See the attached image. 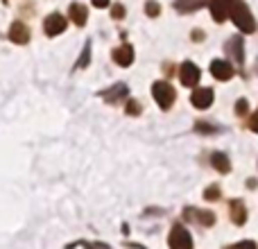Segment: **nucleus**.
<instances>
[{
  "instance_id": "13",
  "label": "nucleus",
  "mask_w": 258,
  "mask_h": 249,
  "mask_svg": "<svg viewBox=\"0 0 258 249\" xmlns=\"http://www.w3.org/2000/svg\"><path fill=\"white\" fill-rule=\"evenodd\" d=\"M102 95L107 102H111V104H116V102H120V100H127V95H129V89L125 84H116V86H111L109 91H102Z\"/></svg>"
},
{
  "instance_id": "28",
  "label": "nucleus",
  "mask_w": 258,
  "mask_h": 249,
  "mask_svg": "<svg viewBox=\"0 0 258 249\" xmlns=\"http://www.w3.org/2000/svg\"><path fill=\"white\" fill-rule=\"evenodd\" d=\"M192 41H204V32L195 30V32H192Z\"/></svg>"
},
{
  "instance_id": "2",
  "label": "nucleus",
  "mask_w": 258,
  "mask_h": 249,
  "mask_svg": "<svg viewBox=\"0 0 258 249\" xmlns=\"http://www.w3.org/2000/svg\"><path fill=\"white\" fill-rule=\"evenodd\" d=\"M152 95H154V100L159 102L161 109H170L174 104V100H177V93H174V89L168 84V82H154Z\"/></svg>"
},
{
  "instance_id": "22",
  "label": "nucleus",
  "mask_w": 258,
  "mask_h": 249,
  "mask_svg": "<svg viewBox=\"0 0 258 249\" xmlns=\"http://www.w3.org/2000/svg\"><path fill=\"white\" fill-rule=\"evenodd\" d=\"M227 249H258L254 240H242V242H236V245L227 247Z\"/></svg>"
},
{
  "instance_id": "3",
  "label": "nucleus",
  "mask_w": 258,
  "mask_h": 249,
  "mask_svg": "<svg viewBox=\"0 0 258 249\" xmlns=\"http://www.w3.org/2000/svg\"><path fill=\"white\" fill-rule=\"evenodd\" d=\"M168 245L170 249H192V238L183 229V224H174L172 227V231L168 236Z\"/></svg>"
},
{
  "instance_id": "23",
  "label": "nucleus",
  "mask_w": 258,
  "mask_h": 249,
  "mask_svg": "<svg viewBox=\"0 0 258 249\" xmlns=\"http://www.w3.org/2000/svg\"><path fill=\"white\" fill-rule=\"evenodd\" d=\"M111 16L116 18V21L125 18V7H122V5H111Z\"/></svg>"
},
{
  "instance_id": "9",
  "label": "nucleus",
  "mask_w": 258,
  "mask_h": 249,
  "mask_svg": "<svg viewBox=\"0 0 258 249\" xmlns=\"http://www.w3.org/2000/svg\"><path fill=\"white\" fill-rule=\"evenodd\" d=\"M224 50L229 52V57L233 59V61H238V66H240L242 61H245V45H242V36H231V39L227 41V45H224Z\"/></svg>"
},
{
  "instance_id": "25",
  "label": "nucleus",
  "mask_w": 258,
  "mask_h": 249,
  "mask_svg": "<svg viewBox=\"0 0 258 249\" xmlns=\"http://www.w3.org/2000/svg\"><path fill=\"white\" fill-rule=\"evenodd\" d=\"M197 132H218V129L209 127V122H197Z\"/></svg>"
},
{
  "instance_id": "6",
  "label": "nucleus",
  "mask_w": 258,
  "mask_h": 249,
  "mask_svg": "<svg viewBox=\"0 0 258 249\" xmlns=\"http://www.w3.org/2000/svg\"><path fill=\"white\" fill-rule=\"evenodd\" d=\"M233 73H236L233 66L229 61H224V59H215V61L211 64V75L220 82H229L233 77Z\"/></svg>"
},
{
  "instance_id": "10",
  "label": "nucleus",
  "mask_w": 258,
  "mask_h": 249,
  "mask_svg": "<svg viewBox=\"0 0 258 249\" xmlns=\"http://www.w3.org/2000/svg\"><path fill=\"white\" fill-rule=\"evenodd\" d=\"M183 213H186V218H188V220H195V222H197V224H202V227H213V224H215V215L211 213V211L186 209Z\"/></svg>"
},
{
  "instance_id": "16",
  "label": "nucleus",
  "mask_w": 258,
  "mask_h": 249,
  "mask_svg": "<svg viewBox=\"0 0 258 249\" xmlns=\"http://www.w3.org/2000/svg\"><path fill=\"white\" fill-rule=\"evenodd\" d=\"M229 209H231V220L236 224H245L247 222V209H245V204H242L240 200H233L231 204H229Z\"/></svg>"
},
{
  "instance_id": "17",
  "label": "nucleus",
  "mask_w": 258,
  "mask_h": 249,
  "mask_svg": "<svg viewBox=\"0 0 258 249\" xmlns=\"http://www.w3.org/2000/svg\"><path fill=\"white\" fill-rule=\"evenodd\" d=\"M211 161H213V168L220 170L222 174H227L229 170H231V163H229V156L222 154V152H213L211 154Z\"/></svg>"
},
{
  "instance_id": "8",
  "label": "nucleus",
  "mask_w": 258,
  "mask_h": 249,
  "mask_svg": "<svg viewBox=\"0 0 258 249\" xmlns=\"http://www.w3.org/2000/svg\"><path fill=\"white\" fill-rule=\"evenodd\" d=\"M9 41H14L18 45H25L30 41V27L21 21L12 23V27H9Z\"/></svg>"
},
{
  "instance_id": "12",
  "label": "nucleus",
  "mask_w": 258,
  "mask_h": 249,
  "mask_svg": "<svg viewBox=\"0 0 258 249\" xmlns=\"http://www.w3.org/2000/svg\"><path fill=\"white\" fill-rule=\"evenodd\" d=\"M113 61H116L118 66H122V68L132 66V64H134V48L129 43L116 48V50H113Z\"/></svg>"
},
{
  "instance_id": "20",
  "label": "nucleus",
  "mask_w": 258,
  "mask_h": 249,
  "mask_svg": "<svg viewBox=\"0 0 258 249\" xmlns=\"http://www.w3.org/2000/svg\"><path fill=\"white\" fill-rule=\"evenodd\" d=\"M89 59H91V43H86V45H84V50H82L80 61L75 64V68H84V66H89Z\"/></svg>"
},
{
  "instance_id": "18",
  "label": "nucleus",
  "mask_w": 258,
  "mask_h": 249,
  "mask_svg": "<svg viewBox=\"0 0 258 249\" xmlns=\"http://www.w3.org/2000/svg\"><path fill=\"white\" fill-rule=\"evenodd\" d=\"M220 195H222V191H220V186H218V183H213V186H209V188H206V191H204V197H206V200H209V202L220 200Z\"/></svg>"
},
{
  "instance_id": "14",
  "label": "nucleus",
  "mask_w": 258,
  "mask_h": 249,
  "mask_svg": "<svg viewBox=\"0 0 258 249\" xmlns=\"http://www.w3.org/2000/svg\"><path fill=\"white\" fill-rule=\"evenodd\" d=\"M68 16H71V21L75 23L77 27H82V25H86V18H89V9H86L84 5H80V3H73L71 7H68Z\"/></svg>"
},
{
  "instance_id": "29",
  "label": "nucleus",
  "mask_w": 258,
  "mask_h": 249,
  "mask_svg": "<svg viewBox=\"0 0 258 249\" xmlns=\"http://www.w3.org/2000/svg\"><path fill=\"white\" fill-rule=\"evenodd\" d=\"M91 3L95 5V7H100V9H104L109 5V0H91Z\"/></svg>"
},
{
  "instance_id": "27",
  "label": "nucleus",
  "mask_w": 258,
  "mask_h": 249,
  "mask_svg": "<svg viewBox=\"0 0 258 249\" xmlns=\"http://www.w3.org/2000/svg\"><path fill=\"white\" fill-rule=\"evenodd\" d=\"M84 245L89 249H109L107 245H102V242H93V245H91V242H84Z\"/></svg>"
},
{
  "instance_id": "7",
  "label": "nucleus",
  "mask_w": 258,
  "mask_h": 249,
  "mask_svg": "<svg viewBox=\"0 0 258 249\" xmlns=\"http://www.w3.org/2000/svg\"><path fill=\"white\" fill-rule=\"evenodd\" d=\"M190 102L195 109H209L213 104V89H206V86L195 89L190 95Z\"/></svg>"
},
{
  "instance_id": "15",
  "label": "nucleus",
  "mask_w": 258,
  "mask_h": 249,
  "mask_svg": "<svg viewBox=\"0 0 258 249\" xmlns=\"http://www.w3.org/2000/svg\"><path fill=\"white\" fill-rule=\"evenodd\" d=\"M206 3H209V0H174V7H177V12H181V14H190V12L202 9Z\"/></svg>"
},
{
  "instance_id": "1",
  "label": "nucleus",
  "mask_w": 258,
  "mask_h": 249,
  "mask_svg": "<svg viewBox=\"0 0 258 249\" xmlns=\"http://www.w3.org/2000/svg\"><path fill=\"white\" fill-rule=\"evenodd\" d=\"M229 16H231V21L238 25V30L245 32V34H251V32L256 30L254 16H251L249 7H247L242 0H233V5L229 7Z\"/></svg>"
},
{
  "instance_id": "19",
  "label": "nucleus",
  "mask_w": 258,
  "mask_h": 249,
  "mask_svg": "<svg viewBox=\"0 0 258 249\" xmlns=\"http://www.w3.org/2000/svg\"><path fill=\"white\" fill-rule=\"evenodd\" d=\"M125 111L129 113V116H141V102H138V100H127Z\"/></svg>"
},
{
  "instance_id": "4",
  "label": "nucleus",
  "mask_w": 258,
  "mask_h": 249,
  "mask_svg": "<svg viewBox=\"0 0 258 249\" xmlns=\"http://www.w3.org/2000/svg\"><path fill=\"white\" fill-rule=\"evenodd\" d=\"M200 68L195 66L192 61H183L181 68H179V80H181L183 86H188V89H195L197 84H200Z\"/></svg>"
},
{
  "instance_id": "26",
  "label": "nucleus",
  "mask_w": 258,
  "mask_h": 249,
  "mask_svg": "<svg viewBox=\"0 0 258 249\" xmlns=\"http://www.w3.org/2000/svg\"><path fill=\"white\" fill-rule=\"evenodd\" d=\"M249 127H251V132H258V111L251 116V120H249Z\"/></svg>"
},
{
  "instance_id": "24",
  "label": "nucleus",
  "mask_w": 258,
  "mask_h": 249,
  "mask_svg": "<svg viewBox=\"0 0 258 249\" xmlns=\"http://www.w3.org/2000/svg\"><path fill=\"white\" fill-rule=\"evenodd\" d=\"M247 109H249V102H247L245 98H242V100H238V104H236V113H238V116H245V113H247Z\"/></svg>"
},
{
  "instance_id": "5",
  "label": "nucleus",
  "mask_w": 258,
  "mask_h": 249,
  "mask_svg": "<svg viewBox=\"0 0 258 249\" xmlns=\"http://www.w3.org/2000/svg\"><path fill=\"white\" fill-rule=\"evenodd\" d=\"M66 25H68L66 16H61L59 12H54V14H50V16L45 18L43 30H45V34L48 36H57V34H61V32L66 30Z\"/></svg>"
},
{
  "instance_id": "21",
  "label": "nucleus",
  "mask_w": 258,
  "mask_h": 249,
  "mask_svg": "<svg viewBox=\"0 0 258 249\" xmlns=\"http://www.w3.org/2000/svg\"><path fill=\"white\" fill-rule=\"evenodd\" d=\"M145 12H147V16H159L161 14V5L159 3H154V0H150V3H145Z\"/></svg>"
},
{
  "instance_id": "11",
  "label": "nucleus",
  "mask_w": 258,
  "mask_h": 249,
  "mask_svg": "<svg viewBox=\"0 0 258 249\" xmlns=\"http://www.w3.org/2000/svg\"><path fill=\"white\" fill-rule=\"evenodd\" d=\"M233 5V0H211V16L215 23H222L229 16V7Z\"/></svg>"
}]
</instances>
